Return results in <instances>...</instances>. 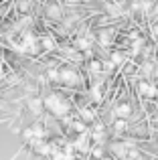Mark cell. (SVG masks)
I'll list each match as a JSON object with an SVG mask.
<instances>
[{
	"mask_svg": "<svg viewBox=\"0 0 158 160\" xmlns=\"http://www.w3.org/2000/svg\"><path fill=\"white\" fill-rule=\"evenodd\" d=\"M45 103H47V108L51 109L53 113H57V116H63V113H67V109H69L67 103H65L61 98H57V95H51Z\"/></svg>",
	"mask_w": 158,
	"mask_h": 160,
	"instance_id": "obj_1",
	"label": "cell"
},
{
	"mask_svg": "<svg viewBox=\"0 0 158 160\" xmlns=\"http://www.w3.org/2000/svg\"><path fill=\"white\" fill-rule=\"evenodd\" d=\"M79 47H81V49H87V47H89V41L81 39V41H79Z\"/></svg>",
	"mask_w": 158,
	"mask_h": 160,
	"instance_id": "obj_6",
	"label": "cell"
},
{
	"mask_svg": "<svg viewBox=\"0 0 158 160\" xmlns=\"http://www.w3.org/2000/svg\"><path fill=\"white\" fill-rule=\"evenodd\" d=\"M69 2H75V0H69Z\"/></svg>",
	"mask_w": 158,
	"mask_h": 160,
	"instance_id": "obj_7",
	"label": "cell"
},
{
	"mask_svg": "<svg viewBox=\"0 0 158 160\" xmlns=\"http://www.w3.org/2000/svg\"><path fill=\"white\" fill-rule=\"evenodd\" d=\"M61 79H65V81H69V83H75L77 75L73 73V71H61Z\"/></svg>",
	"mask_w": 158,
	"mask_h": 160,
	"instance_id": "obj_2",
	"label": "cell"
},
{
	"mask_svg": "<svg viewBox=\"0 0 158 160\" xmlns=\"http://www.w3.org/2000/svg\"><path fill=\"white\" fill-rule=\"evenodd\" d=\"M28 108H31L35 113H39L41 112V102L39 99H32V102H28Z\"/></svg>",
	"mask_w": 158,
	"mask_h": 160,
	"instance_id": "obj_3",
	"label": "cell"
},
{
	"mask_svg": "<svg viewBox=\"0 0 158 160\" xmlns=\"http://www.w3.org/2000/svg\"><path fill=\"white\" fill-rule=\"evenodd\" d=\"M128 113H130V106H128V103H122V106L118 108V116H128Z\"/></svg>",
	"mask_w": 158,
	"mask_h": 160,
	"instance_id": "obj_4",
	"label": "cell"
},
{
	"mask_svg": "<svg viewBox=\"0 0 158 160\" xmlns=\"http://www.w3.org/2000/svg\"><path fill=\"white\" fill-rule=\"evenodd\" d=\"M43 45H45V49H53V41L51 39H43Z\"/></svg>",
	"mask_w": 158,
	"mask_h": 160,
	"instance_id": "obj_5",
	"label": "cell"
}]
</instances>
